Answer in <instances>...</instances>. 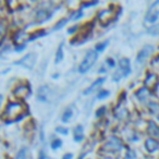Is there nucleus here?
I'll return each mask as SVG.
<instances>
[{
	"mask_svg": "<svg viewBox=\"0 0 159 159\" xmlns=\"http://www.w3.org/2000/svg\"><path fill=\"white\" fill-rule=\"evenodd\" d=\"M145 146H146V148H147L148 152H154L155 150H157V148L159 147V144H158V142L155 141V139H148L147 141L145 142Z\"/></svg>",
	"mask_w": 159,
	"mask_h": 159,
	"instance_id": "8",
	"label": "nucleus"
},
{
	"mask_svg": "<svg viewBox=\"0 0 159 159\" xmlns=\"http://www.w3.org/2000/svg\"><path fill=\"white\" fill-rule=\"evenodd\" d=\"M136 96H137V97H139V99H141V100H145L146 98H147L148 96H149V91H148L147 87H143V89H139V91L137 92Z\"/></svg>",
	"mask_w": 159,
	"mask_h": 159,
	"instance_id": "9",
	"label": "nucleus"
},
{
	"mask_svg": "<svg viewBox=\"0 0 159 159\" xmlns=\"http://www.w3.org/2000/svg\"><path fill=\"white\" fill-rule=\"evenodd\" d=\"M97 58H98L97 51H94V50L89 51V52L86 53V56L84 57V59H83V61L81 62V64H80L79 72H81V73L87 72V71L94 66V63L96 62Z\"/></svg>",
	"mask_w": 159,
	"mask_h": 159,
	"instance_id": "1",
	"label": "nucleus"
},
{
	"mask_svg": "<svg viewBox=\"0 0 159 159\" xmlns=\"http://www.w3.org/2000/svg\"><path fill=\"white\" fill-rule=\"evenodd\" d=\"M73 113H72V110L71 109H66V111H64V113L62 115V122H64V123H66V122H69V120L72 118Z\"/></svg>",
	"mask_w": 159,
	"mask_h": 159,
	"instance_id": "11",
	"label": "nucleus"
},
{
	"mask_svg": "<svg viewBox=\"0 0 159 159\" xmlns=\"http://www.w3.org/2000/svg\"><path fill=\"white\" fill-rule=\"evenodd\" d=\"M3 33H5V26H3V25H0V37L2 36Z\"/></svg>",
	"mask_w": 159,
	"mask_h": 159,
	"instance_id": "20",
	"label": "nucleus"
},
{
	"mask_svg": "<svg viewBox=\"0 0 159 159\" xmlns=\"http://www.w3.org/2000/svg\"><path fill=\"white\" fill-rule=\"evenodd\" d=\"M39 159H46V156H45V155H44V152H40Z\"/></svg>",
	"mask_w": 159,
	"mask_h": 159,
	"instance_id": "23",
	"label": "nucleus"
},
{
	"mask_svg": "<svg viewBox=\"0 0 159 159\" xmlns=\"http://www.w3.org/2000/svg\"><path fill=\"white\" fill-rule=\"evenodd\" d=\"M148 33L152 36H158L159 35V24L150 26L149 29H148Z\"/></svg>",
	"mask_w": 159,
	"mask_h": 159,
	"instance_id": "13",
	"label": "nucleus"
},
{
	"mask_svg": "<svg viewBox=\"0 0 159 159\" xmlns=\"http://www.w3.org/2000/svg\"><path fill=\"white\" fill-rule=\"evenodd\" d=\"M23 109L24 108L21 106V104H18V102H11V104H9L5 111L6 118H7V116L9 117L7 119V121H14V120H18L19 116H20L21 113H23Z\"/></svg>",
	"mask_w": 159,
	"mask_h": 159,
	"instance_id": "2",
	"label": "nucleus"
},
{
	"mask_svg": "<svg viewBox=\"0 0 159 159\" xmlns=\"http://www.w3.org/2000/svg\"><path fill=\"white\" fill-rule=\"evenodd\" d=\"M131 72V68H130V61L128 59H121L119 61V69L113 73L112 77L113 81H119L122 77H125L129 73Z\"/></svg>",
	"mask_w": 159,
	"mask_h": 159,
	"instance_id": "3",
	"label": "nucleus"
},
{
	"mask_svg": "<svg viewBox=\"0 0 159 159\" xmlns=\"http://www.w3.org/2000/svg\"><path fill=\"white\" fill-rule=\"evenodd\" d=\"M122 147V143L118 137H110V139L108 141V143L105 144V149H120Z\"/></svg>",
	"mask_w": 159,
	"mask_h": 159,
	"instance_id": "6",
	"label": "nucleus"
},
{
	"mask_svg": "<svg viewBox=\"0 0 159 159\" xmlns=\"http://www.w3.org/2000/svg\"><path fill=\"white\" fill-rule=\"evenodd\" d=\"M27 158V150L26 148H22L21 150H19L18 155H16V159H26Z\"/></svg>",
	"mask_w": 159,
	"mask_h": 159,
	"instance_id": "14",
	"label": "nucleus"
},
{
	"mask_svg": "<svg viewBox=\"0 0 159 159\" xmlns=\"http://www.w3.org/2000/svg\"><path fill=\"white\" fill-rule=\"evenodd\" d=\"M62 48H63V45H60L59 48H58L57 51V57H56V63H59L60 61L63 58V52H62Z\"/></svg>",
	"mask_w": 159,
	"mask_h": 159,
	"instance_id": "15",
	"label": "nucleus"
},
{
	"mask_svg": "<svg viewBox=\"0 0 159 159\" xmlns=\"http://www.w3.org/2000/svg\"><path fill=\"white\" fill-rule=\"evenodd\" d=\"M62 159H72V154H66Z\"/></svg>",
	"mask_w": 159,
	"mask_h": 159,
	"instance_id": "22",
	"label": "nucleus"
},
{
	"mask_svg": "<svg viewBox=\"0 0 159 159\" xmlns=\"http://www.w3.org/2000/svg\"><path fill=\"white\" fill-rule=\"evenodd\" d=\"M106 46H107V42H106V43H102V45H98V46L96 47V50H97V51L102 50V49H104Z\"/></svg>",
	"mask_w": 159,
	"mask_h": 159,
	"instance_id": "19",
	"label": "nucleus"
},
{
	"mask_svg": "<svg viewBox=\"0 0 159 159\" xmlns=\"http://www.w3.org/2000/svg\"><path fill=\"white\" fill-rule=\"evenodd\" d=\"M61 144H62V142L60 141V139H53L52 144H51V147H52L53 149H56V148L60 147V146H61Z\"/></svg>",
	"mask_w": 159,
	"mask_h": 159,
	"instance_id": "17",
	"label": "nucleus"
},
{
	"mask_svg": "<svg viewBox=\"0 0 159 159\" xmlns=\"http://www.w3.org/2000/svg\"><path fill=\"white\" fill-rule=\"evenodd\" d=\"M104 159H111V158H109V157H106V158H104Z\"/></svg>",
	"mask_w": 159,
	"mask_h": 159,
	"instance_id": "24",
	"label": "nucleus"
},
{
	"mask_svg": "<svg viewBox=\"0 0 159 159\" xmlns=\"http://www.w3.org/2000/svg\"><path fill=\"white\" fill-rule=\"evenodd\" d=\"M108 95H109V92L108 91H104V92H102V93H99L98 98H99V99H104V98L108 97Z\"/></svg>",
	"mask_w": 159,
	"mask_h": 159,
	"instance_id": "18",
	"label": "nucleus"
},
{
	"mask_svg": "<svg viewBox=\"0 0 159 159\" xmlns=\"http://www.w3.org/2000/svg\"><path fill=\"white\" fill-rule=\"evenodd\" d=\"M104 82H105V79H104V77H100V79H97V80L95 81V82H94L93 84H92L91 86H89V89H87L86 91L84 92V94H85V95H87V94H92L94 91H96V89H97L98 87H99L100 85H102Z\"/></svg>",
	"mask_w": 159,
	"mask_h": 159,
	"instance_id": "7",
	"label": "nucleus"
},
{
	"mask_svg": "<svg viewBox=\"0 0 159 159\" xmlns=\"http://www.w3.org/2000/svg\"><path fill=\"white\" fill-rule=\"evenodd\" d=\"M74 139L76 142L82 141L83 139V128L82 126H76L75 128V132H74Z\"/></svg>",
	"mask_w": 159,
	"mask_h": 159,
	"instance_id": "10",
	"label": "nucleus"
},
{
	"mask_svg": "<svg viewBox=\"0 0 159 159\" xmlns=\"http://www.w3.org/2000/svg\"><path fill=\"white\" fill-rule=\"evenodd\" d=\"M148 108L152 111V113L154 115H159V105L156 104V102H149L148 105Z\"/></svg>",
	"mask_w": 159,
	"mask_h": 159,
	"instance_id": "12",
	"label": "nucleus"
},
{
	"mask_svg": "<svg viewBox=\"0 0 159 159\" xmlns=\"http://www.w3.org/2000/svg\"><path fill=\"white\" fill-rule=\"evenodd\" d=\"M159 16V12H156V13H152L150 14L149 16H148L147 21H149V22H155V21L157 20V18Z\"/></svg>",
	"mask_w": 159,
	"mask_h": 159,
	"instance_id": "16",
	"label": "nucleus"
},
{
	"mask_svg": "<svg viewBox=\"0 0 159 159\" xmlns=\"http://www.w3.org/2000/svg\"><path fill=\"white\" fill-rule=\"evenodd\" d=\"M152 52H154V46L147 45V46L143 47L139 52V55H137V63H144L150 57V55Z\"/></svg>",
	"mask_w": 159,
	"mask_h": 159,
	"instance_id": "4",
	"label": "nucleus"
},
{
	"mask_svg": "<svg viewBox=\"0 0 159 159\" xmlns=\"http://www.w3.org/2000/svg\"><path fill=\"white\" fill-rule=\"evenodd\" d=\"M57 131H58L59 133H62V132H63L64 134H66V133H68V132H66V129H61V128H58V129H57Z\"/></svg>",
	"mask_w": 159,
	"mask_h": 159,
	"instance_id": "21",
	"label": "nucleus"
},
{
	"mask_svg": "<svg viewBox=\"0 0 159 159\" xmlns=\"http://www.w3.org/2000/svg\"><path fill=\"white\" fill-rule=\"evenodd\" d=\"M35 60L36 56L34 53H29L25 57H23L19 62H16V64H20V66H24L26 69H32L34 66V64H35Z\"/></svg>",
	"mask_w": 159,
	"mask_h": 159,
	"instance_id": "5",
	"label": "nucleus"
}]
</instances>
